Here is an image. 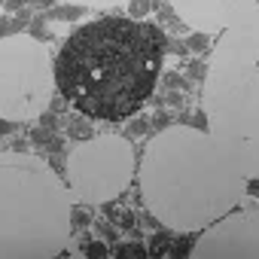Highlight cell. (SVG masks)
I'll list each match as a JSON object with an SVG mask.
<instances>
[{"label": "cell", "mask_w": 259, "mask_h": 259, "mask_svg": "<svg viewBox=\"0 0 259 259\" xmlns=\"http://www.w3.org/2000/svg\"><path fill=\"white\" fill-rule=\"evenodd\" d=\"M168 40L147 19L107 16L70 31L52 58L55 92L95 122H122L153 98Z\"/></svg>", "instance_id": "cell-1"}, {"label": "cell", "mask_w": 259, "mask_h": 259, "mask_svg": "<svg viewBox=\"0 0 259 259\" xmlns=\"http://www.w3.org/2000/svg\"><path fill=\"white\" fill-rule=\"evenodd\" d=\"M244 168L192 125H165L144 147L141 198L174 232H195L241 207Z\"/></svg>", "instance_id": "cell-2"}, {"label": "cell", "mask_w": 259, "mask_h": 259, "mask_svg": "<svg viewBox=\"0 0 259 259\" xmlns=\"http://www.w3.org/2000/svg\"><path fill=\"white\" fill-rule=\"evenodd\" d=\"M204 70L201 113L207 135L256 177L259 168V10L244 13L217 34Z\"/></svg>", "instance_id": "cell-3"}, {"label": "cell", "mask_w": 259, "mask_h": 259, "mask_svg": "<svg viewBox=\"0 0 259 259\" xmlns=\"http://www.w3.org/2000/svg\"><path fill=\"white\" fill-rule=\"evenodd\" d=\"M73 195L55 168L31 153H0V259H46L70 241Z\"/></svg>", "instance_id": "cell-4"}, {"label": "cell", "mask_w": 259, "mask_h": 259, "mask_svg": "<svg viewBox=\"0 0 259 259\" xmlns=\"http://www.w3.org/2000/svg\"><path fill=\"white\" fill-rule=\"evenodd\" d=\"M55 92L49 49L25 34L0 40V116L10 122L37 119Z\"/></svg>", "instance_id": "cell-5"}, {"label": "cell", "mask_w": 259, "mask_h": 259, "mask_svg": "<svg viewBox=\"0 0 259 259\" xmlns=\"http://www.w3.org/2000/svg\"><path fill=\"white\" fill-rule=\"evenodd\" d=\"M135 180V150L128 138L92 135L73 144L67 156V189L79 204H104Z\"/></svg>", "instance_id": "cell-6"}, {"label": "cell", "mask_w": 259, "mask_h": 259, "mask_svg": "<svg viewBox=\"0 0 259 259\" xmlns=\"http://www.w3.org/2000/svg\"><path fill=\"white\" fill-rule=\"evenodd\" d=\"M189 256L195 259H256L259 256V213L256 198L247 210H229L192 241Z\"/></svg>", "instance_id": "cell-7"}, {"label": "cell", "mask_w": 259, "mask_h": 259, "mask_svg": "<svg viewBox=\"0 0 259 259\" xmlns=\"http://www.w3.org/2000/svg\"><path fill=\"white\" fill-rule=\"evenodd\" d=\"M168 7L186 28L210 37L226 31L244 13L259 10V0H168Z\"/></svg>", "instance_id": "cell-8"}, {"label": "cell", "mask_w": 259, "mask_h": 259, "mask_svg": "<svg viewBox=\"0 0 259 259\" xmlns=\"http://www.w3.org/2000/svg\"><path fill=\"white\" fill-rule=\"evenodd\" d=\"M104 213L119 226V229H135L138 226V220H135V213L132 210H128V207H119V204H113V201H104Z\"/></svg>", "instance_id": "cell-9"}, {"label": "cell", "mask_w": 259, "mask_h": 259, "mask_svg": "<svg viewBox=\"0 0 259 259\" xmlns=\"http://www.w3.org/2000/svg\"><path fill=\"white\" fill-rule=\"evenodd\" d=\"M174 244V229H159L156 235H153V244H150V253H156V256H165L168 253V247Z\"/></svg>", "instance_id": "cell-10"}, {"label": "cell", "mask_w": 259, "mask_h": 259, "mask_svg": "<svg viewBox=\"0 0 259 259\" xmlns=\"http://www.w3.org/2000/svg\"><path fill=\"white\" fill-rule=\"evenodd\" d=\"M58 4L82 7V10H110V7H125L128 0H58Z\"/></svg>", "instance_id": "cell-11"}, {"label": "cell", "mask_w": 259, "mask_h": 259, "mask_svg": "<svg viewBox=\"0 0 259 259\" xmlns=\"http://www.w3.org/2000/svg\"><path fill=\"white\" fill-rule=\"evenodd\" d=\"M183 46H186V52H195V55H198V52H204V49H207V34L192 31V34L186 37V43H183Z\"/></svg>", "instance_id": "cell-12"}, {"label": "cell", "mask_w": 259, "mask_h": 259, "mask_svg": "<svg viewBox=\"0 0 259 259\" xmlns=\"http://www.w3.org/2000/svg\"><path fill=\"white\" fill-rule=\"evenodd\" d=\"M128 19H144L150 13V0H128Z\"/></svg>", "instance_id": "cell-13"}, {"label": "cell", "mask_w": 259, "mask_h": 259, "mask_svg": "<svg viewBox=\"0 0 259 259\" xmlns=\"http://www.w3.org/2000/svg\"><path fill=\"white\" fill-rule=\"evenodd\" d=\"M147 128H150V119L141 116V119H135L132 125L125 128V138H141V135H147Z\"/></svg>", "instance_id": "cell-14"}, {"label": "cell", "mask_w": 259, "mask_h": 259, "mask_svg": "<svg viewBox=\"0 0 259 259\" xmlns=\"http://www.w3.org/2000/svg\"><path fill=\"white\" fill-rule=\"evenodd\" d=\"M67 132H70V138H92V125H85L82 119H73L70 125H67Z\"/></svg>", "instance_id": "cell-15"}, {"label": "cell", "mask_w": 259, "mask_h": 259, "mask_svg": "<svg viewBox=\"0 0 259 259\" xmlns=\"http://www.w3.org/2000/svg\"><path fill=\"white\" fill-rule=\"evenodd\" d=\"M19 28H22L19 19H13V16H0V37H13Z\"/></svg>", "instance_id": "cell-16"}, {"label": "cell", "mask_w": 259, "mask_h": 259, "mask_svg": "<svg viewBox=\"0 0 259 259\" xmlns=\"http://www.w3.org/2000/svg\"><path fill=\"white\" fill-rule=\"evenodd\" d=\"M79 13H82V7H70V4H64V7L55 13V19H58V22H76Z\"/></svg>", "instance_id": "cell-17"}, {"label": "cell", "mask_w": 259, "mask_h": 259, "mask_svg": "<svg viewBox=\"0 0 259 259\" xmlns=\"http://www.w3.org/2000/svg\"><path fill=\"white\" fill-rule=\"evenodd\" d=\"M116 256H119V259H122V256H147V247H141V244H119Z\"/></svg>", "instance_id": "cell-18"}, {"label": "cell", "mask_w": 259, "mask_h": 259, "mask_svg": "<svg viewBox=\"0 0 259 259\" xmlns=\"http://www.w3.org/2000/svg\"><path fill=\"white\" fill-rule=\"evenodd\" d=\"M70 220H73V226H79V229H85V226L92 223L89 210H82V207H70Z\"/></svg>", "instance_id": "cell-19"}, {"label": "cell", "mask_w": 259, "mask_h": 259, "mask_svg": "<svg viewBox=\"0 0 259 259\" xmlns=\"http://www.w3.org/2000/svg\"><path fill=\"white\" fill-rule=\"evenodd\" d=\"M110 250H107V244H101V241H89V247H85V256L89 259H95V256H107Z\"/></svg>", "instance_id": "cell-20"}, {"label": "cell", "mask_w": 259, "mask_h": 259, "mask_svg": "<svg viewBox=\"0 0 259 259\" xmlns=\"http://www.w3.org/2000/svg\"><path fill=\"white\" fill-rule=\"evenodd\" d=\"M52 128H55V125L37 128V132H34V141H37V144H52V141H55V138H52Z\"/></svg>", "instance_id": "cell-21"}, {"label": "cell", "mask_w": 259, "mask_h": 259, "mask_svg": "<svg viewBox=\"0 0 259 259\" xmlns=\"http://www.w3.org/2000/svg\"><path fill=\"white\" fill-rule=\"evenodd\" d=\"M46 28H49V34H55V37H70V31H73L67 22H55V25H46Z\"/></svg>", "instance_id": "cell-22"}, {"label": "cell", "mask_w": 259, "mask_h": 259, "mask_svg": "<svg viewBox=\"0 0 259 259\" xmlns=\"http://www.w3.org/2000/svg\"><path fill=\"white\" fill-rule=\"evenodd\" d=\"M95 229H98V235H101V238H104V241H110V244H113V241H116V232H113V229H110V226H104V223H101V220H98V226H95Z\"/></svg>", "instance_id": "cell-23"}, {"label": "cell", "mask_w": 259, "mask_h": 259, "mask_svg": "<svg viewBox=\"0 0 259 259\" xmlns=\"http://www.w3.org/2000/svg\"><path fill=\"white\" fill-rule=\"evenodd\" d=\"M189 247H192V241H189V238H180V241H177V247H171V253H174V256H186V253H189Z\"/></svg>", "instance_id": "cell-24"}, {"label": "cell", "mask_w": 259, "mask_h": 259, "mask_svg": "<svg viewBox=\"0 0 259 259\" xmlns=\"http://www.w3.org/2000/svg\"><path fill=\"white\" fill-rule=\"evenodd\" d=\"M204 70H207V64H204V61H198V58L189 64V76H204Z\"/></svg>", "instance_id": "cell-25"}, {"label": "cell", "mask_w": 259, "mask_h": 259, "mask_svg": "<svg viewBox=\"0 0 259 259\" xmlns=\"http://www.w3.org/2000/svg\"><path fill=\"white\" fill-rule=\"evenodd\" d=\"M13 128H16V122H10V119H4V116H0V135H10Z\"/></svg>", "instance_id": "cell-26"}, {"label": "cell", "mask_w": 259, "mask_h": 259, "mask_svg": "<svg viewBox=\"0 0 259 259\" xmlns=\"http://www.w3.org/2000/svg\"><path fill=\"white\" fill-rule=\"evenodd\" d=\"M168 104L180 107V104H183V95H177V92H171V89H168Z\"/></svg>", "instance_id": "cell-27"}, {"label": "cell", "mask_w": 259, "mask_h": 259, "mask_svg": "<svg viewBox=\"0 0 259 259\" xmlns=\"http://www.w3.org/2000/svg\"><path fill=\"white\" fill-rule=\"evenodd\" d=\"M22 4H25V0H7V10L16 13V10H22Z\"/></svg>", "instance_id": "cell-28"}, {"label": "cell", "mask_w": 259, "mask_h": 259, "mask_svg": "<svg viewBox=\"0 0 259 259\" xmlns=\"http://www.w3.org/2000/svg\"><path fill=\"white\" fill-rule=\"evenodd\" d=\"M171 85H183V79H180L177 73H171V76H168V89H171Z\"/></svg>", "instance_id": "cell-29"}, {"label": "cell", "mask_w": 259, "mask_h": 259, "mask_svg": "<svg viewBox=\"0 0 259 259\" xmlns=\"http://www.w3.org/2000/svg\"><path fill=\"white\" fill-rule=\"evenodd\" d=\"M156 125H162V128H165V125H168V116H165V113H156Z\"/></svg>", "instance_id": "cell-30"}, {"label": "cell", "mask_w": 259, "mask_h": 259, "mask_svg": "<svg viewBox=\"0 0 259 259\" xmlns=\"http://www.w3.org/2000/svg\"><path fill=\"white\" fill-rule=\"evenodd\" d=\"M171 49H174L177 55H183V52H186V46H183V43H171Z\"/></svg>", "instance_id": "cell-31"}]
</instances>
